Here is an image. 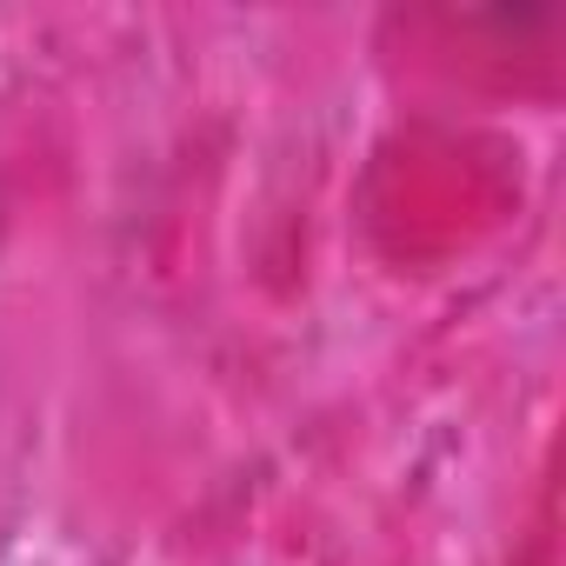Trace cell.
Instances as JSON below:
<instances>
[]
</instances>
